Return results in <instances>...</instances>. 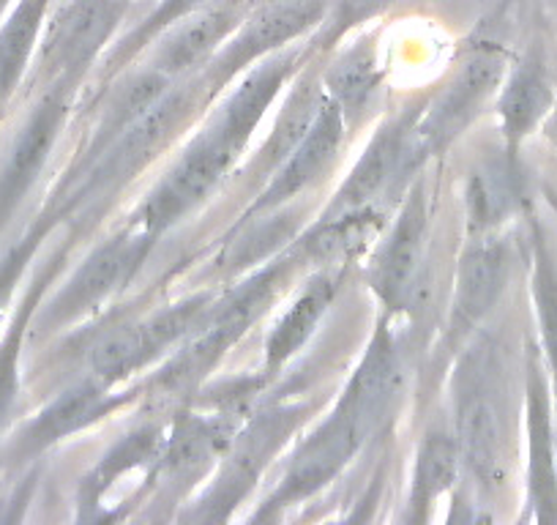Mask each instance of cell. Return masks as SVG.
<instances>
[{"label": "cell", "instance_id": "obj_25", "mask_svg": "<svg viewBox=\"0 0 557 525\" xmlns=\"http://www.w3.org/2000/svg\"><path fill=\"white\" fill-rule=\"evenodd\" d=\"M336 288H339V277L329 269L318 271V274L307 282L301 296L293 302V307L278 318V323L273 326L271 334H268L262 378H273L278 369L285 367V364L307 345L309 337L318 331V323L323 320V315L329 313L331 302H334L336 296Z\"/></svg>", "mask_w": 557, "mask_h": 525}, {"label": "cell", "instance_id": "obj_26", "mask_svg": "<svg viewBox=\"0 0 557 525\" xmlns=\"http://www.w3.org/2000/svg\"><path fill=\"white\" fill-rule=\"evenodd\" d=\"M459 471H462V457H459L454 425H435L418 447L410 496H407V520L426 523L430 509L443 492L451 490Z\"/></svg>", "mask_w": 557, "mask_h": 525}, {"label": "cell", "instance_id": "obj_12", "mask_svg": "<svg viewBox=\"0 0 557 525\" xmlns=\"http://www.w3.org/2000/svg\"><path fill=\"white\" fill-rule=\"evenodd\" d=\"M128 9L132 0H63L61 9L45 25L36 80L45 85L55 80L83 83L85 72L99 61L126 20Z\"/></svg>", "mask_w": 557, "mask_h": 525}, {"label": "cell", "instance_id": "obj_7", "mask_svg": "<svg viewBox=\"0 0 557 525\" xmlns=\"http://www.w3.org/2000/svg\"><path fill=\"white\" fill-rule=\"evenodd\" d=\"M506 72L508 58L503 47L492 41L470 47L418 115L412 129V146L418 157L424 162L441 157L457 137H462L465 129L481 115L492 96H497Z\"/></svg>", "mask_w": 557, "mask_h": 525}, {"label": "cell", "instance_id": "obj_29", "mask_svg": "<svg viewBox=\"0 0 557 525\" xmlns=\"http://www.w3.org/2000/svg\"><path fill=\"white\" fill-rule=\"evenodd\" d=\"M52 0H17V7L0 25V112L23 83L34 58Z\"/></svg>", "mask_w": 557, "mask_h": 525}, {"label": "cell", "instance_id": "obj_11", "mask_svg": "<svg viewBox=\"0 0 557 525\" xmlns=\"http://www.w3.org/2000/svg\"><path fill=\"white\" fill-rule=\"evenodd\" d=\"M329 0H260L222 50L206 63L202 80L213 96L262 58L290 47V41L312 36L320 28Z\"/></svg>", "mask_w": 557, "mask_h": 525}, {"label": "cell", "instance_id": "obj_2", "mask_svg": "<svg viewBox=\"0 0 557 525\" xmlns=\"http://www.w3.org/2000/svg\"><path fill=\"white\" fill-rule=\"evenodd\" d=\"M298 266H304V257L293 246L278 260L268 262L260 271L238 282L233 291L213 298L200 329L189 340L181 342L168 364L148 380L146 398L151 408L168 414L170 408H178L181 403L191 400L208 375L222 364L230 347L244 340L246 331L268 313L278 293L285 291Z\"/></svg>", "mask_w": 557, "mask_h": 525}, {"label": "cell", "instance_id": "obj_27", "mask_svg": "<svg viewBox=\"0 0 557 525\" xmlns=\"http://www.w3.org/2000/svg\"><path fill=\"white\" fill-rule=\"evenodd\" d=\"M168 427L170 419H148L139 427H134L132 432H126L79 485V514L99 506L101 496L112 490L121 476L132 474V471L143 468V465L157 463L159 452L164 447V438H168Z\"/></svg>", "mask_w": 557, "mask_h": 525}, {"label": "cell", "instance_id": "obj_31", "mask_svg": "<svg viewBox=\"0 0 557 525\" xmlns=\"http://www.w3.org/2000/svg\"><path fill=\"white\" fill-rule=\"evenodd\" d=\"M61 262H63V255H55L50 260V266L36 277L30 291L25 293V302L20 304L17 315H14L12 326H9L7 337H3V342H0V432H3L14 405H17L20 356H23L25 334H28V326L30 320H34V315L39 313V304H41V296H45L47 285H50L52 277H55L58 269H61Z\"/></svg>", "mask_w": 557, "mask_h": 525}, {"label": "cell", "instance_id": "obj_19", "mask_svg": "<svg viewBox=\"0 0 557 525\" xmlns=\"http://www.w3.org/2000/svg\"><path fill=\"white\" fill-rule=\"evenodd\" d=\"M134 394H115V389L101 383L99 378L88 375L85 380L74 383L63 394H58L34 422L23 427L14 443L9 447L12 463H25L45 449L55 447L63 438L96 425L99 419L110 416L121 405H126Z\"/></svg>", "mask_w": 557, "mask_h": 525}, {"label": "cell", "instance_id": "obj_18", "mask_svg": "<svg viewBox=\"0 0 557 525\" xmlns=\"http://www.w3.org/2000/svg\"><path fill=\"white\" fill-rule=\"evenodd\" d=\"M345 118L336 110L334 101L325 96L323 107H320L318 118H314L312 129L301 141V146L285 159V164L265 181L262 192L257 200L251 203L249 211L244 213V222L249 219L268 217V213L278 211V208L290 203L293 197L307 192L309 186L318 184L325 173L336 164L339 159L342 146H345Z\"/></svg>", "mask_w": 557, "mask_h": 525}, {"label": "cell", "instance_id": "obj_8", "mask_svg": "<svg viewBox=\"0 0 557 525\" xmlns=\"http://www.w3.org/2000/svg\"><path fill=\"white\" fill-rule=\"evenodd\" d=\"M426 239H430V190L426 181L418 175L367 269L369 288L380 298L388 318L412 315L424 298Z\"/></svg>", "mask_w": 557, "mask_h": 525}, {"label": "cell", "instance_id": "obj_35", "mask_svg": "<svg viewBox=\"0 0 557 525\" xmlns=\"http://www.w3.org/2000/svg\"><path fill=\"white\" fill-rule=\"evenodd\" d=\"M63 217H66V211H61L58 206H50L34 224H30L28 233H25L23 239L7 252V255L0 257V318H3V313H7L14 288H17V282L23 280L25 269H28L34 255L39 252L41 241L52 233V228H55Z\"/></svg>", "mask_w": 557, "mask_h": 525}, {"label": "cell", "instance_id": "obj_21", "mask_svg": "<svg viewBox=\"0 0 557 525\" xmlns=\"http://www.w3.org/2000/svg\"><path fill=\"white\" fill-rule=\"evenodd\" d=\"M323 69H318V63L307 61L304 72H298L293 77V88L287 94L285 105L278 110L268 137L262 141L260 151L255 154V159L246 168V184L265 186V181L301 146V141L307 137L309 129H312L314 118H318L320 107H323Z\"/></svg>", "mask_w": 557, "mask_h": 525}, {"label": "cell", "instance_id": "obj_3", "mask_svg": "<svg viewBox=\"0 0 557 525\" xmlns=\"http://www.w3.org/2000/svg\"><path fill=\"white\" fill-rule=\"evenodd\" d=\"M211 99L202 74H189L178 80L146 115H139L128 129L90 162L77 164L74 173L63 181V190L55 195V206L72 213L88 203H101L115 197L128 181L137 179L164 148L181 135V129L200 112Z\"/></svg>", "mask_w": 557, "mask_h": 525}, {"label": "cell", "instance_id": "obj_37", "mask_svg": "<svg viewBox=\"0 0 557 525\" xmlns=\"http://www.w3.org/2000/svg\"><path fill=\"white\" fill-rule=\"evenodd\" d=\"M9 3H12V0H0V17H3V12L9 9Z\"/></svg>", "mask_w": 557, "mask_h": 525}, {"label": "cell", "instance_id": "obj_30", "mask_svg": "<svg viewBox=\"0 0 557 525\" xmlns=\"http://www.w3.org/2000/svg\"><path fill=\"white\" fill-rule=\"evenodd\" d=\"M148 364H153V353L139 320L112 326L88 351V375L112 389L137 375L139 369H146Z\"/></svg>", "mask_w": 557, "mask_h": 525}, {"label": "cell", "instance_id": "obj_28", "mask_svg": "<svg viewBox=\"0 0 557 525\" xmlns=\"http://www.w3.org/2000/svg\"><path fill=\"white\" fill-rule=\"evenodd\" d=\"M517 159L506 154L503 162H486L473 170L465 190L468 235L497 233L500 224L517 211Z\"/></svg>", "mask_w": 557, "mask_h": 525}, {"label": "cell", "instance_id": "obj_13", "mask_svg": "<svg viewBox=\"0 0 557 525\" xmlns=\"http://www.w3.org/2000/svg\"><path fill=\"white\" fill-rule=\"evenodd\" d=\"M424 105L426 101H416L385 123H380L367 151L352 164L350 175L320 219H334L342 213L372 208V203L383 197L385 192H399L418 179L416 173L424 168V159L418 157L416 146H412V129H416Z\"/></svg>", "mask_w": 557, "mask_h": 525}, {"label": "cell", "instance_id": "obj_24", "mask_svg": "<svg viewBox=\"0 0 557 525\" xmlns=\"http://www.w3.org/2000/svg\"><path fill=\"white\" fill-rule=\"evenodd\" d=\"M380 83H383V66L372 36L358 39L323 69V90L345 118L347 132L361 126Z\"/></svg>", "mask_w": 557, "mask_h": 525}, {"label": "cell", "instance_id": "obj_10", "mask_svg": "<svg viewBox=\"0 0 557 525\" xmlns=\"http://www.w3.org/2000/svg\"><path fill=\"white\" fill-rule=\"evenodd\" d=\"M159 239L143 233V230L121 228L112 233L104 244L96 246L85 262L72 274V280L55 293V298L39 309V329L52 331L85 318L121 288L132 282V277L143 269L146 257L151 255Z\"/></svg>", "mask_w": 557, "mask_h": 525}, {"label": "cell", "instance_id": "obj_36", "mask_svg": "<svg viewBox=\"0 0 557 525\" xmlns=\"http://www.w3.org/2000/svg\"><path fill=\"white\" fill-rule=\"evenodd\" d=\"M544 129H546V137H549L557 148V105H555V110L549 112V118L544 121Z\"/></svg>", "mask_w": 557, "mask_h": 525}, {"label": "cell", "instance_id": "obj_4", "mask_svg": "<svg viewBox=\"0 0 557 525\" xmlns=\"http://www.w3.org/2000/svg\"><path fill=\"white\" fill-rule=\"evenodd\" d=\"M454 432L465 474H470L484 496L500 490L508 474L506 405L495 353L484 342L459 358L454 375Z\"/></svg>", "mask_w": 557, "mask_h": 525}, {"label": "cell", "instance_id": "obj_9", "mask_svg": "<svg viewBox=\"0 0 557 525\" xmlns=\"http://www.w3.org/2000/svg\"><path fill=\"white\" fill-rule=\"evenodd\" d=\"M235 162H238V154L206 126L186 146V151L168 170V175H162V181L148 192L146 200L134 208L128 224L159 239L173 224H178L186 213L202 206L216 192V186L227 179Z\"/></svg>", "mask_w": 557, "mask_h": 525}, {"label": "cell", "instance_id": "obj_20", "mask_svg": "<svg viewBox=\"0 0 557 525\" xmlns=\"http://www.w3.org/2000/svg\"><path fill=\"white\" fill-rule=\"evenodd\" d=\"M528 506L539 523H557V460L552 436L549 380L541 367V353L528 351Z\"/></svg>", "mask_w": 557, "mask_h": 525}, {"label": "cell", "instance_id": "obj_23", "mask_svg": "<svg viewBox=\"0 0 557 525\" xmlns=\"http://www.w3.org/2000/svg\"><path fill=\"white\" fill-rule=\"evenodd\" d=\"M115 83H112V90L101 101V112L96 118L94 135H90L88 146H85V154L79 157L77 164L90 162V159L99 157L123 129L132 126L139 115H146L170 88H173L178 80H173L170 74H164L162 69L157 66H143L137 72H121L115 74Z\"/></svg>", "mask_w": 557, "mask_h": 525}, {"label": "cell", "instance_id": "obj_6", "mask_svg": "<svg viewBox=\"0 0 557 525\" xmlns=\"http://www.w3.org/2000/svg\"><path fill=\"white\" fill-rule=\"evenodd\" d=\"M244 416L238 411L216 408L211 411H181L170 419L168 438L159 452L157 463L148 471L146 501L139 506L162 509L159 517L173 512L184 503V498L213 474L222 460L224 449L230 447L238 432Z\"/></svg>", "mask_w": 557, "mask_h": 525}, {"label": "cell", "instance_id": "obj_14", "mask_svg": "<svg viewBox=\"0 0 557 525\" xmlns=\"http://www.w3.org/2000/svg\"><path fill=\"white\" fill-rule=\"evenodd\" d=\"M74 80H55L45 88L41 99L25 118L17 137L12 141L3 168H0V230L7 228L36 181L45 173L52 151L58 146L66 118L72 112V99L77 94Z\"/></svg>", "mask_w": 557, "mask_h": 525}, {"label": "cell", "instance_id": "obj_16", "mask_svg": "<svg viewBox=\"0 0 557 525\" xmlns=\"http://www.w3.org/2000/svg\"><path fill=\"white\" fill-rule=\"evenodd\" d=\"M257 3L260 0H208L153 41L151 66L162 69L173 80L202 72Z\"/></svg>", "mask_w": 557, "mask_h": 525}, {"label": "cell", "instance_id": "obj_1", "mask_svg": "<svg viewBox=\"0 0 557 525\" xmlns=\"http://www.w3.org/2000/svg\"><path fill=\"white\" fill-rule=\"evenodd\" d=\"M399 391L401 356L385 315L374 329L372 342L352 373L350 383L342 391L339 403L334 405L329 419L298 447L296 457L282 476V485L271 492L265 506L255 517L273 520L282 509L296 506L298 501H307L314 492L329 487L377 432L388 411L394 408Z\"/></svg>", "mask_w": 557, "mask_h": 525}, {"label": "cell", "instance_id": "obj_17", "mask_svg": "<svg viewBox=\"0 0 557 525\" xmlns=\"http://www.w3.org/2000/svg\"><path fill=\"white\" fill-rule=\"evenodd\" d=\"M312 58L314 56L309 52L307 45H290L285 50L262 58L240 80L238 88L219 105V110L208 121V129L240 157L246 151V146H249L251 135H255V129L260 126L265 110L276 101L278 90L285 88Z\"/></svg>", "mask_w": 557, "mask_h": 525}, {"label": "cell", "instance_id": "obj_34", "mask_svg": "<svg viewBox=\"0 0 557 525\" xmlns=\"http://www.w3.org/2000/svg\"><path fill=\"white\" fill-rule=\"evenodd\" d=\"M396 0H329L325 17L320 28L309 36V52L323 56L334 50L350 30L361 28L363 23H372L383 12H388Z\"/></svg>", "mask_w": 557, "mask_h": 525}, {"label": "cell", "instance_id": "obj_15", "mask_svg": "<svg viewBox=\"0 0 557 525\" xmlns=\"http://www.w3.org/2000/svg\"><path fill=\"white\" fill-rule=\"evenodd\" d=\"M511 255L500 233L468 235L454 277L451 315L446 326V351L454 353L481 329L497 307L508 282Z\"/></svg>", "mask_w": 557, "mask_h": 525}, {"label": "cell", "instance_id": "obj_32", "mask_svg": "<svg viewBox=\"0 0 557 525\" xmlns=\"http://www.w3.org/2000/svg\"><path fill=\"white\" fill-rule=\"evenodd\" d=\"M533 302L546 364L557 391V246L541 222H533Z\"/></svg>", "mask_w": 557, "mask_h": 525}, {"label": "cell", "instance_id": "obj_33", "mask_svg": "<svg viewBox=\"0 0 557 525\" xmlns=\"http://www.w3.org/2000/svg\"><path fill=\"white\" fill-rule=\"evenodd\" d=\"M208 0H157V7L151 9V14L139 20L126 36L117 39V45H112L104 52V63H101V80H112L115 74H121L123 69L132 66L159 36L168 28H173L178 20H184L186 14H191L195 9H200Z\"/></svg>", "mask_w": 557, "mask_h": 525}, {"label": "cell", "instance_id": "obj_5", "mask_svg": "<svg viewBox=\"0 0 557 525\" xmlns=\"http://www.w3.org/2000/svg\"><path fill=\"white\" fill-rule=\"evenodd\" d=\"M309 414L312 405L307 403H273L246 416L219 460L211 487L186 517L202 523L227 520L233 509H238L255 490L262 474L271 468L273 457L287 447Z\"/></svg>", "mask_w": 557, "mask_h": 525}, {"label": "cell", "instance_id": "obj_22", "mask_svg": "<svg viewBox=\"0 0 557 525\" xmlns=\"http://www.w3.org/2000/svg\"><path fill=\"white\" fill-rule=\"evenodd\" d=\"M552 110H555V88L549 72L541 56L528 52L513 66H508L497 90V115H500L508 157L517 159L522 143L549 118Z\"/></svg>", "mask_w": 557, "mask_h": 525}]
</instances>
